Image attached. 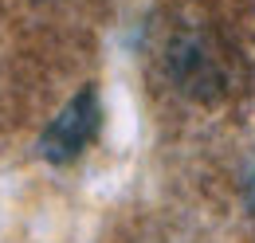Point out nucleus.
<instances>
[{
  "instance_id": "1",
  "label": "nucleus",
  "mask_w": 255,
  "mask_h": 243,
  "mask_svg": "<svg viewBox=\"0 0 255 243\" xmlns=\"http://www.w3.org/2000/svg\"><path fill=\"white\" fill-rule=\"evenodd\" d=\"M169 71L177 79L181 91H189L192 98H216L228 87V55L224 47L200 28L177 31L169 43Z\"/></svg>"
},
{
  "instance_id": "2",
  "label": "nucleus",
  "mask_w": 255,
  "mask_h": 243,
  "mask_svg": "<svg viewBox=\"0 0 255 243\" xmlns=\"http://www.w3.org/2000/svg\"><path fill=\"white\" fill-rule=\"evenodd\" d=\"M95 129H98V98H95V91L87 87V91H79L63 106L59 118L47 125L39 149H43V157H51L55 165H67V161H75L79 153L91 145Z\"/></svg>"
}]
</instances>
